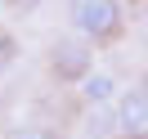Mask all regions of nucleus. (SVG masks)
Returning <instances> with one entry per match:
<instances>
[{"label":"nucleus","mask_w":148,"mask_h":139,"mask_svg":"<svg viewBox=\"0 0 148 139\" xmlns=\"http://www.w3.org/2000/svg\"><path fill=\"white\" fill-rule=\"evenodd\" d=\"M121 139H130V135H121Z\"/></svg>","instance_id":"6"},{"label":"nucleus","mask_w":148,"mask_h":139,"mask_svg":"<svg viewBox=\"0 0 148 139\" xmlns=\"http://www.w3.org/2000/svg\"><path fill=\"white\" fill-rule=\"evenodd\" d=\"M117 130L130 139H148V90L139 85V90H130L126 99H121L117 108Z\"/></svg>","instance_id":"2"},{"label":"nucleus","mask_w":148,"mask_h":139,"mask_svg":"<svg viewBox=\"0 0 148 139\" xmlns=\"http://www.w3.org/2000/svg\"><path fill=\"white\" fill-rule=\"evenodd\" d=\"M54 67H58L63 76H72V81H81V76H85V45L63 40V45L54 49Z\"/></svg>","instance_id":"3"},{"label":"nucleus","mask_w":148,"mask_h":139,"mask_svg":"<svg viewBox=\"0 0 148 139\" xmlns=\"http://www.w3.org/2000/svg\"><path fill=\"white\" fill-rule=\"evenodd\" d=\"M67 9H72V27L90 40H108L121 27V0H67Z\"/></svg>","instance_id":"1"},{"label":"nucleus","mask_w":148,"mask_h":139,"mask_svg":"<svg viewBox=\"0 0 148 139\" xmlns=\"http://www.w3.org/2000/svg\"><path fill=\"white\" fill-rule=\"evenodd\" d=\"M9 63H14V40L0 31V67H9Z\"/></svg>","instance_id":"5"},{"label":"nucleus","mask_w":148,"mask_h":139,"mask_svg":"<svg viewBox=\"0 0 148 139\" xmlns=\"http://www.w3.org/2000/svg\"><path fill=\"white\" fill-rule=\"evenodd\" d=\"M112 94H117V81L108 72H85L81 76V99L85 103H108Z\"/></svg>","instance_id":"4"}]
</instances>
